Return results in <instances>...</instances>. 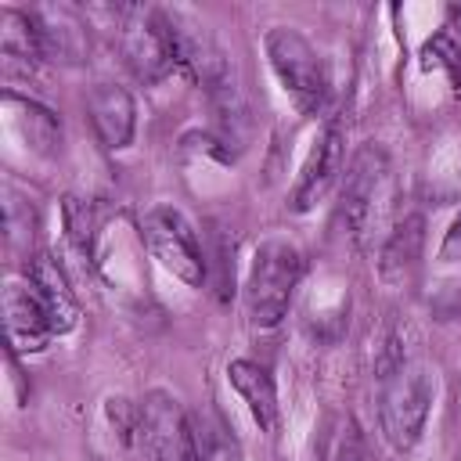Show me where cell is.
<instances>
[{"instance_id":"cell-6","label":"cell","mask_w":461,"mask_h":461,"mask_svg":"<svg viewBox=\"0 0 461 461\" xmlns=\"http://www.w3.org/2000/svg\"><path fill=\"white\" fill-rule=\"evenodd\" d=\"M140 238H144L148 252H151L173 277H180V281L191 285V288H198V285L205 281V256H202V245H198L191 223H187L176 209H169V205L151 209V212L144 216V223H140Z\"/></svg>"},{"instance_id":"cell-17","label":"cell","mask_w":461,"mask_h":461,"mask_svg":"<svg viewBox=\"0 0 461 461\" xmlns=\"http://www.w3.org/2000/svg\"><path fill=\"white\" fill-rule=\"evenodd\" d=\"M4 101H7L11 112H18L14 122H18V130L25 133V140H29L36 151L50 155V151L61 144V122H58V115H54L50 108L36 104L32 97H18V94H11V90L4 94Z\"/></svg>"},{"instance_id":"cell-15","label":"cell","mask_w":461,"mask_h":461,"mask_svg":"<svg viewBox=\"0 0 461 461\" xmlns=\"http://www.w3.org/2000/svg\"><path fill=\"white\" fill-rule=\"evenodd\" d=\"M0 58H4V72H32L43 54H40V40H36V25L29 18V11L18 7H4L0 11Z\"/></svg>"},{"instance_id":"cell-22","label":"cell","mask_w":461,"mask_h":461,"mask_svg":"<svg viewBox=\"0 0 461 461\" xmlns=\"http://www.w3.org/2000/svg\"><path fill=\"white\" fill-rule=\"evenodd\" d=\"M447 14H450V29L461 36V4H450V11H447Z\"/></svg>"},{"instance_id":"cell-7","label":"cell","mask_w":461,"mask_h":461,"mask_svg":"<svg viewBox=\"0 0 461 461\" xmlns=\"http://www.w3.org/2000/svg\"><path fill=\"white\" fill-rule=\"evenodd\" d=\"M112 14H115L119 47H122L130 72L144 83L166 79L176 68V61H173V50H169V40L158 25L155 7H115Z\"/></svg>"},{"instance_id":"cell-13","label":"cell","mask_w":461,"mask_h":461,"mask_svg":"<svg viewBox=\"0 0 461 461\" xmlns=\"http://www.w3.org/2000/svg\"><path fill=\"white\" fill-rule=\"evenodd\" d=\"M421 245H425V220H421V212H403L389 227V234L382 241V252H378L382 277L385 281H403L418 267Z\"/></svg>"},{"instance_id":"cell-14","label":"cell","mask_w":461,"mask_h":461,"mask_svg":"<svg viewBox=\"0 0 461 461\" xmlns=\"http://www.w3.org/2000/svg\"><path fill=\"white\" fill-rule=\"evenodd\" d=\"M227 378L238 389V396L249 403V414L256 418V425L274 432L281 407H277V389H274V378L267 375V367H259L256 360H230Z\"/></svg>"},{"instance_id":"cell-18","label":"cell","mask_w":461,"mask_h":461,"mask_svg":"<svg viewBox=\"0 0 461 461\" xmlns=\"http://www.w3.org/2000/svg\"><path fill=\"white\" fill-rule=\"evenodd\" d=\"M191 429H194L198 461H238V443L216 414H209V411L191 414Z\"/></svg>"},{"instance_id":"cell-8","label":"cell","mask_w":461,"mask_h":461,"mask_svg":"<svg viewBox=\"0 0 461 461\" xmlns=\"http://www.w3.org/2000/svg\"><path fill=\"white\" fill-rule=\"evenodd\" d=\"M29 18L36 25V40H40L43 61H58V65L86 61L90 36H86V18L76 7H68V4H40V7H29Z\"/></svg>"},{"instance_id":"cell-9","label":"cell","mask_w":461,"mask_h":461,"mask_svg":"<svg viewBox=\"0 0 461 461\" xmlns=\"http://www.w3.org/2000/svg\"><path fill=\"white\" fill-rule=\"evenodd\" d=\"M342 158H346V144H342V130L328 126L317 144L310 148L299 180L292 187V212H310L317 202H324V194L331 191V184L342 173Z\"/></svg>"},{"instance_id":"cell-2","label":"cell","mask_w":461,"mask_h":461,"mask_svg":"<svg viewBox=\"0 0 461 461\" xmlns=\"http://www.w3.org/2000/svg\"><path fill=\"white\" fill-rule=\"evenodd\" d=\"M378 378H382V396H378L382 432L396 450H411L425 432L436 396V375L421 360H400Z\"/></svg>"},{"instance_id":"cell-1","label":"cell","mask_w":461,"mask_h":461,"mask_svg":"<svg viewBox=\"0 0 461 461\" xmlns=\"http://www.w3.org/2000/svg\"><path fill=\"white\" fill-rule=\"evenodd\" d=\"M393 212V166L378 144H360L346 166L342 180V223L357 245H371L375 238L385 241Z\"/></svg>"},{"instance_id":"cell-10","label":"cell","mask_w":461,"mask_h":461,"mask_svg":"<svg viewBox=\"0 0 461 461\" xmlns=\"http://www.w3.org/2000/svg\"><path fill=\"white\" fill-rule=\"evenodd\" d=\"M86 112H90V126H94L97 140L108 151L130 148L133 130H137V104H133V97H130L126 86L97 83L86 94Z\"/></svg>"},{"instance_id":"cell-16","label":"cell","mask_w":461,"mask_h":461,"mask_svg":"<svg viewBox=\"0 0 461 461\" xmlns=\"http://www.w3.org/2000/svg\"><path fill=\"white\" fill-rule=\"evenodd\" d=\"M205 94H209V104H212V115H216L220 144H227V148L241 144L252 122H249V101H245V90H241L234 68L223 72L216 83H209Z\"/></svg>"},{"instance_id":"cell-4","label":"cell","mask_w":461,"mask_h":461,"mask_svg":"<svg viewBox=\"0 0 461 461\" xmlns=\"http://www.w3.org/2000/svg\"><path fill=\"white\" fill-rule=\"evenodd\" d=\"M263 43H267L270 68L281 79L285 94L303 112H317L328 94V76H324V61L313 50V43L299 29H288V25H274Z\"/></svg>"},{"instance_id":"cell-11","label":"cell","mask_w":461,"mask_h":461,"mask_svg":"<svg viewBox=\"0 0 461 461\" xmlns=\"http://www.w3.org/2000/svg\"><path fill=\"white\" fill-rule=\"evenodd\" d=\"M25 277H29V288H32V295L40 299V306H43V313H47V321H50V331H54V335L72 331L76 321H79V306H76V295H72L68 277H65V270L58 267V259L47 256V252L29 256Z\"/></svg>"},{"instance_id":"cell-21","label":"cell","mask_w":461,"mask_h":461,"mask_svg":"<svg viewBox=\"0 0 461 461\" xmlns=\"http://www.w3.org/2000/svg\"><path fill=\"white\" fill-rule=\"evenodd\" d=\"M439 259H443V263H454V259H461V216L450 223V230H447V241H443V249H439Z\"/></svg>"},{"instance_id":"cell-3","label":"cell","mask_w":461,"mask_h":461,"mask_svg":"<svg viewBox=\"0 0 461 461\" xmlns=\"http://www.w3.org/2000/svg\"><path fill=\"white\" fill-rule=\"evenodd\" d=\"M299 274H303V259L288 238L259 241L252 267H249V281H245V310L256 328L281 324V317L288 313V303L295 295Z\"/></svg>"},{"instance_id":"cell-5","label":"cell","mask_w":461,"mask_h":461,"mask_svg":"<svg viewBox=\"0 0 461 461\" xmlns=\"http://www.w3.org/2000/svg\"><path fill=\"white\" fill-rule=\"evenodd\" d=\"M137 436L151 461H198L191 414L166 389H151L137 403Z\"/></svg>"},{"instance_id":"cell-20","label":"cell","mask_w":461,"mask_h":461,"mask_svg":"<svg viewBox=\"0 0 461 461\" xmlns=\"http://www.w3.org/2000/svg\"><path fill=\"white\" fill-rule=\"evenodd\" d=\"M65 227H68L72 245H76L83 256H90V252H94V212H90L86 202L65 198Z\"/></svg>"},{"instance_id":"cell-12","label":"cell","mask_w":461,"mask_h":461,"mask_svg":"<svg viewBox=\"0 0 461 461\" xmlns=\"http://www.w3.org/2000/svg\"><path fill=\"white\" fill-rule=\"evenodd\" d=\"M4 331H7L11 353H40L50 342V335H54L50 321L29 285L11 281L4 288Z\"/></svg>"},{"instance_id":"cell-19","label":"cell","mask_w":461,"mask_h":461,"mask_svg":"<svg viewBox=\"0 0 461 461\" xmlns=\"http://www.w3.org/2000/svg\"><path fill=\"white\" fill-rule=\"evenodd\" d=\"M4 227H7V245L11 249H29L32 230H36V209L11 184H4Z\"/></svg>"}]
</instances>
